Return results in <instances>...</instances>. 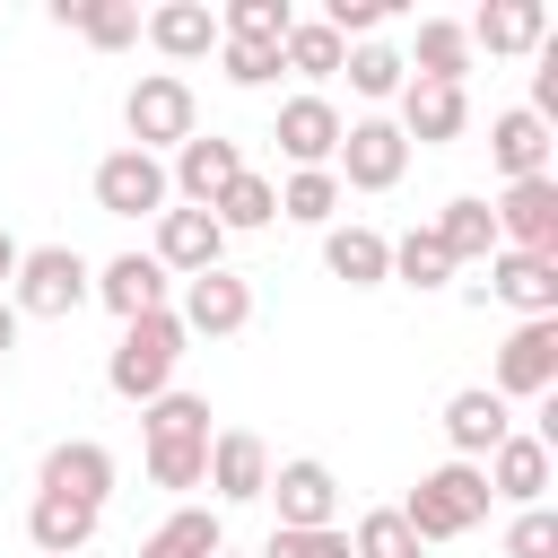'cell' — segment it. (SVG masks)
Here are the masks:
<instances>
[{
	"mask_svg": "<svg viewBox=\"0 0 558 558\" xmlns=\"http://www.w3.org/2000/svg\"><path fill=\"white\" fill-rule=\"evenodd\" d=\"M183 323H174V305H157V314H131L122 323V340H113V357H105V384L122 392V401H157L166 384H174V357H183Z\"/></svg>",
	"mask_w": 558,
	"mask_h": 558,
	"instance_id": "1",
	"label": "cell"
},
{
	"mask_svg": "<svg viewBox=\"0 0 558 558\" xmlns=\"http://www.w3.org/2000/svg\"><path fill=\"white\" fill-rule=\"evenodd\" d=\"M401 523L418 532V549H427V541H462L471 523H488V480H480V462H436V471H418V488L401 497Z\"/></svg>",
	"mask_w": 558,
	"mask_h": 558,
	"instance_id": "2",
	"label": "cell"
},
{
	"mask_svg": "<svg viewBox=\"0 0 558 558\" xmlns=\"http://www.w3.org/2000/svg\"><path fill=\"white\" fill-rule=\"evenodd\" d=\"M122 148H140V157H157V148H183L192 131H201V105H192V78L183 70H148L131 96H122Z\"/></svg>",
	"mask_w": 558,
	"mask_h": 558,
	"instance_id": "3",
	"label": "cell"
},
{
	"mask_svg": "<svg viewBox=\"0 0 558 558\" xmlns=\"http://www.w3.org/2000/svg\"><path fill=\"white\" fill-rule=\"evenodd\" d=\"M9 288H17V314L61 323V314H78V305L96 296V270H87V253H78V244H26Z\"/></svg>",
	"mask_w": 558,
	"mask_h": 558,
	"instance_id": "4",
	"label": "cell"
},
{
	"mask_svg": "<svg viewBox=\"0 0 558 558\" xmlns=\"http://www.w3.org/2000/svg\"><path fill=\"white\" fill-rule=\"evenodd\" d=\"M331 174H340V192H392V183L410 174V140H401V122H384V113L349 122Z\"/></svg>",
	"mask_w": 558,
	"mask_h": 558,
	"instance_id": "5",
	"label": "cell"
},
{
	"mask_svg": "<svg viewBox=\"0 0 558 558\" xmlns=\"http://www.w3.org/2000/svg\"><path fill=\"white\" fill-rule=\"evenodd\" d=\"M462 296L471 305H488V296H506V305H523V323H541V314H558V253H488V270L480 279H462Z\"/></svg>",
	"mask_w": 558,
	"mask_h": 558,
	"instance_id": "6",
	"label": "cell"
},
{
	"mask_svg": "<svg viewBox=\"0 0 558 558\" xmlns=\"http://www.w3.org/2000/svg\"><path fill=\"white\" fill-rule=\"evenodd\" d=\"M558 384V314H541V323H514V340L497 349V401H541Z\"/></svg>",
	"mask_w": 558,
	"mask_h": 558,
	"instance_id": "7",
	"label": "cell"
},
{
	"mask_svg": "<svg viewBox=\"0 0 558 558\" xmlns=\"http://www.w3.org/2000/svg\"><path fill=\"white\" fill-rule=\"evenodd\" d=\"M262 497H279V532H323V523H340V480H331V462H314V453L279 462Z\"/></svg>",
	"mask_w": 558,
	"mask_h": 558,
	"instance_id": "8",
	"label": "cell"
},
{
	"mask_svg": "<svg viewBox=\"0 0 558 558\" xmlns=\"http://www.w3.org/2000/svg\"><path fill=\"white\" fill-rule=\"evenodd\" d=\"M166 166L157 157H140V148H113V157H96V209L105 218H157L166 209Z\"/></svg>",
	"mask_w": 558,
	"mask_h": 558,
	"instance_id": "9",
	"label": "cell"
},
{
	"mask_svg": "<svg viewBox=\"0 0 558 558\" xmlns=\"http://www.w3.org/2000/svg\"><path fill=\"white\" fill-rule=\"evenodd\" d=\"M35 497H70V506H105L113 497V453L96 436H61L35 471Z\"/></svg>",
	"mask_w": 558,
	"mask_h": 558,
	"instance_id": "10",
	"label": "cell"
},
{
	"mask_svg": "<svg viewBox=\"0 0 558 558\" xmlns=\"http://www.w3.org/2000/svg\"><path fill=\"white\" fill-rule=\"evenodd\" d=\"M340 131H349V122H340V105L305 87V96H288V105H279V131H270V140H279V157L305 174V166H331V157H340Z\"/></svg>",
	"mask_w": 558,
	"mask_h": 558,
	"instance_id": "11",
	"label": "cell"
},
{
	"mask_svg": "<svg viewBox=\"0 0 558 558\" xmlns=\"http://www.w3.org/2000/svg\"><path fill=\"white\" fill-rule=\"evenodd\" d=\"M488 218H497V244H506V253H558V183H549V174L506 183V201H497Z\"/></svg>",
	"mask_w": 558,
	"mask_h": 558,
	"instance_id": "12",
	"label": "cell"
},
{
	"mask_svg": "<svg viewBox=\"0 0 558 558\" xmlns=\"http://www.w3.org/2000/svg\"><path fill=\"white\" fill-rule=\"evenodd\" d=\"M218 253H227V227L209 218V209H157V270L166 279H201V270H218Z\"/></svg>",
	"mask_w": 558,
	"mask_h": 558,
	"instance_id": "13",
	"label": "cell"
},
{
	"mask_svg": "<svg viewBox=\"0 0 558 558\" xmlns=\"http://www.w3.org/2000/svg\"><path fill=\"white\" fill-rule=\"evenodd\" d=\"M471 131V96L445 78H401V140L410 148H445Z\"/></svg>",
	"mask_w": 558,
	"mask_h": 558,
	"instance_id": "14",
	"label": "cell"
},
{
	"mask_svg": "<svg viewBox=\"0 0 558 558\" xmlns=\"http://www.w3.org/2000/svg\"><path fill=\"white\" fill-rule=\"evenodd\" d=\"M174 323H183V331H209V340L244 331V323H253V279H235L227 262L201 270V279H183V314H174Z\"/></svg>",
	"mask_w": 558,
	"mask_h": 558,
	"instance_id": "15",
	"label": "cell"
},
{
	"mask_svg": "<svg viewBox=\"0 0 558 558\" xmlns=\"http://www.w3.org/2000/svg\"><path fill=\"white\" fill-rule=\"evenodd\" d=\"M506 436H514V418H506V401H497L488 384H462V392L445 401V445H453V462H488Z\"/></svg>",
	"mask_w": 558,
	"mask_h": 558,
	"instance_id": "16",
	"label": "cell"
},
{
	"mask_svg": "<svg viewBox=\"0 0 558 558\" xmlns=\"http://www.w3.org/2000/svg\"><path fill=\"white\" fill-rule=\"evenodd\" d=\"M235 174H244V148H235V140H218V131H209V140L192 131V140L174 148V174H166V183H174L192 209H209V201H218Z\"/></svg>",
	"mask_w": 558,
	"mask_h": 558,
	"instance_id": "17",
	"label": "cell"
},
{
	"mask_svg": "<svg viewBox=\"0 0 558 558\" xmlns=\"http://www.w3.org/2000/svg\"><path fill=\"white\" fill-rule=\"evenodd\" d=\"M209 488H218L227 506L262 497V488H270V445H262L253 427H218V436H209Z\"/></svg>",
	"mask_w": 558,
	"mask_h": 558,
	"instance_id": "18",
	"label": "cell"
},
{
	"mask_svg": "<svg viewBox=\"0 0 558 558\" xmlns=\"http://www.w3.org/2000/svg\"><path fill=\"white\" fill-rule=\"evenodd\" d=\"M488 166H497L506 183L549 174V122H541V113H523V105H506V113L488 122Z\"/></svg>",
	"mask_w": 558,
	"mask_h": 558,
	"instance_id": "19",
	"label": "cell"
},
{
	"mask_svg": "<svg viewBox=\"0 0 558 558\" xmlns=\"http://www.w3.org/2000/svg\"><path fill=\"white\" fill-rule=\"evenodd\" d=\"M480 480H488V497L541 506V497H549V445H541V436H506V445L480 462Z\"/></svg>",
	"mask_w": 558,
	"mask_h": 558,
	"instance_id": "20",
	"label": "cell"
},
{
	"mask_svg": "<svg viewBox=\"0 0 558 558\" xmlns=\"http://www.w3.org/2000/svg\"><path fill=\"white\" fill-rule=\"evenodd\" d=\"M323 270H331L340 288H384V279H392V235H375V227H331V235H323Z\"/></svg>",
	"mask_w": 558,
	"mask_h": 558,
	"instance_id": "21",
	"label": "cell"
},
{
	"mask_svg": "<svg viewBox=\"0 0 558 558\" xmlns=\"http://www.w3.org/2000/svg\"><path fill=\"white\" fill-rule=\"evenodd\" d=\"M140 35H148L166 61H201V52H218V17H209L201 0H166V9H148Z\"/></svg>",
	"mask_w": 558,
	"mask_h": 558,
	"instance_id": "22",
	"label": "cell"
},
{
	"mask_svg": "<svg viewBox=\"0 0 558 558\" xmlns=\"http://www.w3.org/2000/svg\"><path fill=\"white\" fill-rule=\"evenodd\" d=\"M480 52H541V35H549V9L541 0H488L471 26H462Z\"/></svg>",
	"mask_w": 558,
	"mask_h": 558,
	"instance_id": "23",
	"label": "cell"
},
{
	"mask_svg": "<svg viewBox=\"0 0 558 558\" xmlns=\"http://www.w3.org/2000/svg\"><path fill=\"white\" fill-rule=\"evenodd\" d=\"M96 514H105V506H70V497H35V506H26V541H35V558H78V549L96 541Z\"/></svg>",
	"mask_w": 558,
	"mask_h": 558,
	"instance_id": "24",
	"label": "cell"
},
{
	"mask_svg": "<svg viewBox=\"0 0 558 558\" xmlns=\"http://www.w3.org/2000/svg\"><path fill=\"white\" fill-rule=\"evenodd\" d=\"M52 26L87 35L96 52H122V44H140V9H131V0H52Z\"/></svg>",
	"mask_w": 558,
	"mask_h": 558,
	"instance_id": "25",
	"label": "cell"
},
{
	"mask_svg": "<svg viewBox=\"0 0 558 558\" xmlns=\"http://www.w3.org/2000/svg\"><path fill=\"white\" fill-rule=\"evenodd\" d=\"M401 70H410V78H445V87H462V70H471V35H462V17H418V44H410Z\"/></svg>",
	"mask_w": 558,
	"mask_h": 558,
	"instance_id": "26",
	"label": "cell"
},
{
	"mask_svg": "<svg viewBox=\"0 0 558 558\" xmlns=\"http://www.w3.org/2000/svg\"><path fill=\"white\" fill-rule=\"evenodd\" d=\"M96 296H105L122 323H131V314H157V305H166V270H157L148 253H122V262L96 270Z\"/></svg>",
	"mask_w": 558,
	"mask_h": 558,
	"instance_id": "27",
	"label": "cell"
},
{
	"mask_svg": "<svg viewBox=\"0 0 558 558\" xmlns=\"http://www.w3.org/2000/svg\"><path fill=\"white\" fill-rule=\"evenodd\" d=\"M227 549V523L209 514V506H174L148 541H140V558H218Z\"/></svg>",
	"mask_w": 558,
	"mask_h": 558,
	"instance_id": "28",
	"label": "cell"
},
{
	"mask_svg": "<svg viewBox=\"0 0 558 558\" xmlns=\"http://www.w3.org/2000/svg\"><path fill=\"white\" fill-rule=\"evenodd\" d=\"M436 244H445V262L462 270V262H488L497 253V218H488V201H445V218L427 227Z\"/></svg>",
	"mask_w": 558,
	"mask_h": 558,
	"instance_id": "29",
	"label": "cell"
},
{
	"mask_svg": "<svg viewBox=\"0 0 558 558\" xmlns=\"http://www.w3.org/2000/svg\"><path fill=\"white\" fill-rule=\"evenodd\" d=\"M340 61H349V44H340L323 17H296V26H288V44H279V70H296V78H331Z\"/></svg>",
	"mask_w": 558,
	"mask_h": 558,
	"instance_id": "30",
	"label": "cell"
},
{
	"mask_svg": "<svg viewBox=\"0 0 558 558\" xmlns=\"http://www.w3.org/2000/svg\"><path fill=\"white\" fill-rule=\"evenodd\" d=\"M209 218H218V227H270V218H279V183L244 166V174H235V183L209 201Z\"/></svg>",
	"mask_w": 558,
	"mask_h": 558,
	"instance_id": "31",
	"label": "cell"
},
{
	"mask_svg": "<svg viewBox=\"0 0 558 558\" xmlns=\"http://www.w3.org/2000/svg\"><path fill=\"white\" fill-rule=\"evenodd\" d=\"M331 209H340V174H331V166H305V174H288V183H279V218L331 227Z\"/></svg>",
	"mask_w": 558,
	"mask_h": 558,
	"instance_id": "32",
	"label": "cell"
},
{
	"mask_svg": "<svg viewBox=\"0 0 558 558\" xmlns=\"http://www.w3.org/2000/svg\"><path fill=\"white\" fill-rule=\"evenodd\" d=\"M349 558H418V532L401 523V506H366L349 532Z\"/></svg>",
	"mask_w": 558,
	"mask_h": 558,
	"instance_id": "33",
	"label": "cell"
},
{
	"mask_svg": "<svg viewBox=\"0 0 558 558\" xmlns=\"http://www.w3.org/2000/svg\"><path fill=\"white\" fill-rule=\"evenodd\" d=\"M392 279H401V288H418V296H427V288H445V279H453V262H445V244H436V235H427V227H410V235H401V244H392Z\"/></svg>",
	"mask_w": 558,
	"mask_h": 558,
	"instance_id": "34",
	"label": "cell"
},
{
	"mask_svg": "<svg viewBox=\"0 0 558 558\" xmlns=\"http://www.w3.org/2000/svg\"><path fill=\"white\" fill-rule=\"evenodd\" d=\"M140 436H148V445L209 436V401H201V392H157V401H148V418H140Z\"/></svg>",
	"mask_w": 558,
	"mask_h": 558,
	"instance_id": "35",
	"label": "cell"
},
{
	"mask_svg": "<svg viewBox=\"0 0 558 558\" xmlns=\"http://www.w3.org/2000/svg\"><path fill=\"white\" fill-rule=\"evenodd\" d=\"M148 480H157V488H201V480H209V436L148 445Z\"/></svg>",
	"mask_w": 558,
	"mask_h": 558,
	"instance_id": "36",
	"label": "cell"
},
{
	"mask_svg": "<svg viewBox=\"0 0 558 558\" xmlns=\"http://www.w3.org/2000/svg\"><path fill=\"white\" fill-rule=\"evenodd\" d=\"M340 70H349V87H357V96H401V78H410L392 44H349V61H340Z\"/></svg>",
	"mask_w": 558,
	"mask_h": 558,
	"instance_id": "37",
	"label": "cell"
},
{
	"mask_svg": "<svg viewBox=\"0 0 558 558\" xmlns=\"http://www.w3.org/2000/svg\"><path fill=\"white\" fill-rule=\"evenodd\" d=\"M288 0H235L227 17H218V35H244V44H288Z\"/></svg>",
	"mask_w": 558,
	"mask_h": 558,
	"instance_id": "38",
	"label": "cell"
},
{
	"mask_svg": "<svg viewBox=\"0 0 558 558\" xmlns=\"http://www.w3.org/2000/svg\"><path fill=\"white\" fill-rule=\"evenodd\" d=\"M218 61L235 87H270L279 78V44H244V35H218Z\"/></svg>",
	"mask_w": 558,
	"mask_h": 558,
	"instance_id": "39",
	"label": "cell"
},
{
	"mask_svg": "<svg viewBox=\"0 0 558 558\" xmlns=\"http://www.w3.org/2000/svg\"><path fill=\"white\" fill-rule=\"evenodd\" d=\"M506 558H558V514L549 506H523L506 523Z\"/></svg>",
	"mask_w": 558,
	"mask_h": 558,
	"instance_id": "40",
	"label": "cell"
},
{
	"mask_svg": "<svg viewBox=\"0 0 558 558\" xmlns=\"http://www.w3.org/2000/svg\"><path fill=\"white\" fill-rule=\"evenodd\" d=\"M262 558H349V532L340 523H323V532H270Z\"/></svg>",
	"mask_w": 558,
	"mask_h": 558,
	"instance_id": "41",
	"label": "cell"
},
{
	"mask_svg": "<svg viewBox=\"0 0 558 558\" xmlns=\"http://www.w3.org/2000/svg\"><path fill=\"white\" fill-rule=\"evenodd\" d=\"M323 26H331L340 44H349V35H375V26H384V0H331V17H323Z\"/></svg>",
	"mask_w": 558,
	"mask_h": 558,
	"instance_id": "42",
	"label": "cell"
},
{
	"mask_svg": "<svg viewBox=\"0 0 558 558\" xmlns=\"http://www.w3.org/2000/svg\"><path fill=\"white\" fill-rule=\"evenodd\" d=\"M9 349H17V305L0 296V357H9Z\"/></svg>",
	"mask_w": 558,
	"mask_h": 558,
	"instance_id": "43",
	"label": "cell"
},
{
	"mask_svg": "<svg viewBox=\"0 0 558 558\" xmlns=\"http://www.w3.org/2000/svg\"><path fill=\"white\" fill-rule=\"evenodd\" d=\"M17 253H26V244H17L9 227H0V279H17Z\"/></svg>",
	"mask_w": 558,
	"mask_h": 558,
	"instance_id": "44",
	"label": "cell"
},
{
	"mask_svg": "<svg viewBox=\"0 0 558 558\" xmlns=\"http://www.w3.org/2000/svg\"><path fill=\"white\" fill-rule=\"evenodd\" d=\"M218 558H235V549H218Z\"/></svg>",
	"mask_w": 558,
	"mask_h": 558,
	"instance_id": "45",
	"label": "cell"
}]
</instances>
